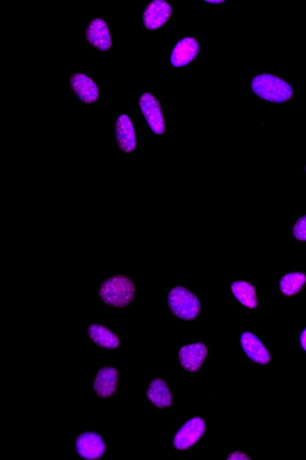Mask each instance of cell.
<instances>
[{
    "label": "cell",
    "mask_w": 306,
    "mask_h": 460,
    "mask_svg": "<svg viewBox=\"0 0 306 460\" xmlns=\"http://www.w3.org/2000/svg\"><path fill=\"white\" fill-rule=\"evenodd\" d=\"M252 89L257 96L265 100L282 103L293 96L290 85L270 74H261L252 81Z\"/></svg>",
    "instance_id": "1"
},
{
    "label": "cell",
    "mask_w": 306,
    "mask_h": 460,
    "mask_svg": "<svg viewBox=\"0 0 306 460\" xmlns=\"http://www.w3.org/2000/svg\"><path fill=\"white\" fill-rule=\"evenodd\" d=\"M99 294L107 305L121 308L131 303L135 297V286L129 277L114 275L104 281Z\"/></svg>",
    "instance_id": "2"
},
{
    "label": "cell",
    "mask_w": 306,
    "mask_h": 460,
    "mask_svg": "<svg viewBox=\"0 0 306 460\" xmlns=\"http://www.w3.org/2000/svg\"><path fill=\"white\" fill-rule=\"evenodd\" d=\"M170 308L177 316L183 320H194L199 315L201 304L192 292L177 287L169 294Z\"/></svg>",
    "instance_id": "3"
},
{
    "label": "cell",
    "mask_w": 306,
    "mask_h": 460,
    "mask_svg": "<svg viewBox=\"0 0 306 460\" xmlns=\"http://www.w3.org/2000/svg\"><path fill=\"white\" fill-rule=\"evenodd\" d=\"M206 432V422L200 417H195L187 422L175 437V447L186 450L194 447Z\"/></svg>",
    "instance_id": "4"
},
{
    "label": "cell",
    "mask_w": 306,
    "mask_h": 460,
    "mask_svg": "<svg viewBox=\"0 0 306 460\" xmlns=\"http://www.w3.org/2000/svg\"><path fill=\"white\" fill-rule=\"evenodd\" d=\"M140 106L144 118L153 132L157 134H163L165 132V122L160 104L155 96L151 93H144L140 99Z\"/></svg>",
    "instance_id": "5"
},
{
    "label": "cell",
    "mask_w": 306,
    "mask_h": 460,
    "mask_svg": "<svg viewBox=\"0 0 306 460\" xmlns=\"http://www.w3.org/2000/svg\"><path fill=\"white\" fill-rule=\"evenodd\" d=\"M70 84L73 92L83 103L90 104L98 100L99 98L98 84L86 74H73L71 76Z\"/></svg>",
    "instance_id": "6"
},
{
    "label": "cell",
    "mask_w": 306,
    "mask_h": 460,
    "mask_svg": "<svg viewBox=\"0 0 306 460\" xmlns=\"http://www.w3.org/2000/svg\"><path fill=\"white\" fill-rule=\"evenodd\" d=\"M76 445L78 455L85 459L101 458L106 451L104 439L93 432L82 434L76 439Z\"/></svg>",
    "instance_id": "7"
},
{
    "label": "cell",
    "mask_w": 306,
    "mask_h": 460,
    "mask_svg": "<svg viewBox=\"0 0 306 460\" xmlns=\"http://www.w3.org/2000/svg\"><path fill=\"white\" fill-rule=\"evenodd\" d=\"M172 14V7L168 2L157 0L150 3L143 13V22L148 30H155L163 27Z\"/></svg>",
    "instance_id": "8"
},
{
    "label": "cell",
    "mask_w": 306,
    "mask_h": 460,
    "mask_svg": "<svg viewBox=\"0 0 306 460\" xmlns=\"http://www.w3.org/2000/svg\"><path fill=\"white\" fill-rule=\"evenodd\" d=\"M116 140L120 149L126 153L134 152L137 147V139L131 119L126 115L119 116L115 126Z\"/></svg>",
    "instance_id": "9"
},
{
    "label": "cell",
    "mask_w": 306,
    "mask_h": 460,
    "mask_svg": "<svg viewBox=\"0 0 306 460\" xmlns=\"http://www.w3.org/2000/svg\"><path fill=\"white\" fill-rule=\"evenodd\" d=\"M206 356H208V348L205 345L199 343L183 346L180 351L181 365L192 373L199 370Z\"/></svg>",
    "instance_id": "10"
},
{
    "label": "cell",
    "mask_w": 306,
    "mask_h": 460,
    "mask_svg": "<svg viewBox=\"0 0 306 460\" xmlns=\"http://www.w3.org/2000/svg\"><path fill=\"white\" fill-rule=\"evenodd\" d=\"M87 39L99 50L106 51L112 47V34L109 25L103 19L95 18L90 22L87 28Z\"/></svg>",
    "instance_id": "11"
},
{
    "label": "cell",
    "mask_w": 306,
    "mask_h": 460,
    "mask_svg": "<svg viewBox=\"0 0 306 460\" xmlns=\"http://www.w3.org/2000/svg\"><path fill=\"white\" fill-rule=\"evenodd\" d=\"M240 342L245 354L254 362L261 365H267L270 363L271 355L256 335L252 332H245Z\"/></svg>",
    "instance_id": "12"
},
{
    "label": "cell",
    "mask_w": 306,
    "mask_h": 460,
    "mask_svg": "<svg viewBox=\"0 0 306 460\" xmlns=\"http://www.w3.org/2000/svg\"><path fill=\"white\" fill-rule=\"evenodd\" d=\"M199 53V44L194 38L181 40L175 45L171 57L172 64L175 67H184L194 61Z\"/></svg>",
    "instance_id": "13"
},
{
    "label": "cell",
    "mask_w": 306,
    "mask_h": 460,
    "mask_svg": "<svg viewBox=\"0 0 306 460\" xmlns=\"http://www.w3.org/2000/svg\"><path fill=\"white\" fill-rule=\"evenodd\" d=\"M118 380V371L115 368H103L99 371L93 387H95V391L99 396L107 398V397H110L115 393Z\"/></svg>",
    "instance_id": "14"
},
{
    "label": "cell",
    "mask_w": 306,
    "mask_h": 460,
    "mask_svg": "<svg viewBox=\"0 0 306 460\" xmlns=\"http://www.w3.org/2000/svg\"><path fill=\"white\" fill-rule=\"evenodd\" d=\"M147 396L152 404L160 408L171 407L172 397L166 383L161 379L153 380L150 384Z\"/></svg>",
    "instance_id": "15"
},
{
    "label": "cell",
    "mask_w": 306,
    "mask_h": 460,
    "mask_svg": "<svg viewBox=\"0 0 306 460\" xmlns=\"http://www.w3.org/2000/svg\"><path fill=\"white\" fill-rule=\"evenodd\" d=\"M231 291L235 297L247 308L256 309L259 305L256 289L251 283L246 281H236L232 284Z\"/></svg>",
    "instance_id": "16"
},
{
    "label": "cell",
    "mask_w": 306,
    "mask_h": 460,
    "mask_svg": "<svg viewBox=\"0 0 306 460\" xmlns=\"http://www.w3.org/2000/svg\"><path fill=\"white\" fill-rule=\"evenodd\" d=\"M90 339L101 347L116 349L120 345V340L114 333L100 325H92L89 328Z\"/></svg>",
    "instance_id": "17"
},
{
    "label": "cell",
    "mask_w": 306,
    "mask_h": 460,
    "mask_svg": "<svg viewBox=\"0 0 306 460\" xmlns=\"http://www.w3.org/2000/svg\"><path fill=\"white\" fill-rule=\"evenodd\" d=\"M305 283L306 275L304 272H290L280 281V289L287 297H293L304 288Z\"/></svg>",
    "instance_id": "18"
},
{
    "label": "cell",
    "mask_w": 306,
    "mask_h": 460,
    "mask_svg": "<svg viewBox=\"0 0 306 460\" xmlns=\"http://www.w3.org/2000/svg\"><path fill=\"white\" fill-rule=\"evenodd\" d=\"M293 233L296 240L306 241V215L297 221L293 226Z\"/></svg>",
    "instance_id": "19"
},
{
    "label": "cell",
    "mask_w": 306,
    "mask_h": 460,
    "mask_svg": "<svg viewBox=\"0 0 306 460\" xmlns=\"http://www.w3.org/2000/svg\"><path fill=\"white\" fill-rule=\"evenodd\" d=\"M228 459H251L247 454L243 452H233L228 456Z\"/></svg>",
    "instance_id": "20"
},
{
    "label": "cell",
    "mask_w": 306,
    "mask_h": 460,
    "mask_svg": "<svg viewBox=\"0 0 306 460\" xmlns=\"http://www.w3.org/2000/svg\"><path fill=\"white\" fill-rule=\"evenodd\" d=\"M301 345L304 350L306 352V328L302 332L301 335Z\"/></svg>",
    "instance_id": "21"
},
{
    "label": "cell",
    "mask_w": 306,
    "mask_h": 460,
    "mask_svg": "<svg viewBox=\"0 0 306 460\" xmlns=\"http://www.w3.org/2000/svg\"><path fill=\"white\" fill-rule=\"evenodd\" d=\"M206 2L212 3V4H220V3H223L225 1H223V0H208V1Z\"/></svg>",
    "instance_id": "22"
}]
</instances>
